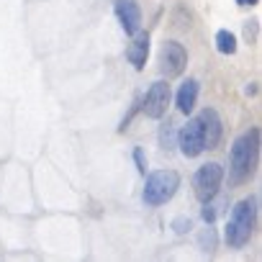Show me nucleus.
Listing matches in <instances>:
<instances>
[{
  "label": "nucleus",
  "mask_w": 262,
  "mask_h": 262,
  "mask_svg": "<svg viewBox=\"0 0 262 262\" xmlns=\"http://www.w3.org/2000/svg\"><path fill=\"white\" fill-rule=\"evenodd\" d=\"M147 54H149V34H134V41L128 44L126 57L137 70H144L147 64Z\"/></svg>",
  "instance_id": "nucleus-10"
},
{
  "label": "nucleus",
  "mask_w": 262,
  "mask_h": 262,
  "mask_svg": "<svg viewBox=\"0 0 262 262\" xmlns=\"http://www.w3.org/2000/svg\"><path fill=\"white\" fill-rule=\"evenodd\" d=\"M178 147L185 157H198L201 152H206V144H203V128H201V121L198 116L190 118L183 131H180V137H178Z\"/></svg>",
  "instance_id": "nucleus-7"
},
{
  "label": "nucleus",
  "mask_w": 262,
  "mask_h": 262,
  "mask_svg": "<svg viewBox=\"0 0 262 262\" xmlns=\"http://www.w3.org/2000/svg\"><path fill=\"white\" fill-rule=\"evenodd\" d=\"M185 64H188V54H185L183 44L165 41L162 52H160V72L167 75V77H178V75H183Z\"/></svg>",
  "instance_id": "nucleus-6"
},
{
  "label": "nucleus",
  "mask_w": 262,
  "mask_h": 262,
  "mask_svg": "<svg viewBox=\"0 0 262 262\" xmlns=\"http://www.w3.org/2000/svg\"><path fill=\"white\" fill-rule=\"evenodd\" d=\"M213 219H216V208L211 206V201H206V208H203V221H206V224H211Z\"/></svg>",
  "instance_id": "nucleus-16"
},
{
  "label": "nucleus",
  "mask_w": 262,
  "mask_h": 262,
  "mask_svg": "<svg viewBox=\"0 0 262 262\" xmlns=\"http://www.w3.org/2000/svg\"><path fill=\"white\" fill-rule=\"evenodd\" d=\"M254 201H242L231 208V216H229V224H226V242L229 247L239 249L249 242L252 236V229H254Z\"/></svg>",
  "instance_id": "nucleus-2"
},
{
  "label": "nucleus",
  "mask_w": 262,
  "mask_h": 262,
  "mask_svg": "<svg viewBox=\"0 0 262 262\" xmlns=\"http://www.w3.org/2000/svg\"><path fill=\"white\" fill-rule=\"evenodd\" d=\"M134 162H137V170L142 172V175H147V162H144V152L137 147L134 149Z\"/></svg>",
  "instance_id": "nucleus-15"
},
{
  "label": "nucleus",
  "mask_w": 262,
  "mask_h": 262,
  "mask_svg": "<svg viewBox=\"0 0 262 262\" xmlns=\"http://www.w3.org/2000/svg\"><path fill=\"white\" fill-rule=\"evenodd\" d=\"M257 155H259V131L249 128L247 134H242L229 155V170H231V183H244L252 178L254 165H257Z\"/></svg>",
  "instance_id": "nucleus-1"
},
{
  "label": "nucleus",
  "mask_w": 262,
  "mask_h": 262,
  "mask_svg": "<svg viewBox=\"0 0 262 262\" xmlns=\"http://www.w3.org/2000/svg\"><path fill=\"white\" fill-rule=\"evenodd\" d=\"M180 188V175L175 170H157L147 175L144 183V203L147 206H162L167 203Z\"/></svg>",
  "instance_id": "nucleus-3"
},
{
  "label": "nucleus",
  "mask_w": 262,
  "mask_h": 262,
  "mask_svg": "<svg viewBox=\"0 0 262 262\" xmlns=\"http://www.w3.org/2000/svg\"><path fill=\"white\" fill-rule=\"evenodd\" d=\"M170 98H172L170 85H167L165 80H157V82L147 90V95H144V100H142L144 116H147V118H162L165 111H167V105H170Z\"/></svg>",
  "instance_id": "nucleus-5"
},
{
  "label": "nucleus",
  "mask_w": 262,
  "mask_h": 262,
  "mask_svg": "<svg viewBox=\"0 0 262 262\" xmlns=\"http://www.w3.org/2000/svg\"><path fill=\"white\" fill-rule=\"evenodd\" d=\"M201 247H203L206 252L216 249V234H213V229H208V231H203V234H201Z\"/></svg>",
  "instance_id": "nucleus-13"
},
{
  "label": "nucleus",
  "mask_w": 262,
  "mask_h": 262,
  "mask_svg": "<svg viewBox=\"0 0 262 262\" xmlns=\"http://www.w3.org/2000/svg\"><path fill=\"white\" fill-rule=\"evenodd\" d=\"M195 100H198V82L195 80H185L178 90V111L180 113H190L195 108Z\"/></svg>",
  "instance_id": "nucleus-11"
},
{
  "label": "nucleus",
  "mask_w": 262,
  "mask_h": 262,
  "mask_svg": "<svg viewBox=\"0 0 262 262\" xmlns=\"http://www.w3.org/2000/svg\"><path fill=\"white\" fill-rule=\"evenodd\" d=\"M116 16H118V21H121V26H123L126 34L134 36L139 31V26H142V11H139V6L134 3V0H116Z\"/></svg>",
  "instance_id": "nucleus-9"
},
{
  "label": "nucleus",
  "mask_w": 262,
  "mask_h": 262,
  "mask_svg": "<svg viewBox=\"0 0 262 262\" xmlns=\"http://www.w3.org/2000/svg\"><path fill=\"white\" fill-rule=\"evenodd\" d=\"M190 226H193V224H190V219H185V216H180V219H175V221H172V229H175L178 234H185Z\"/></svg>",
  "instance_id": "nucleus-14"
},
{
  "label": "nucleus",
  "mask_w": 262,
  "mask_h": 262,
  "mask_svg": "<svg viewBox=\"0 0 262 262\" xmlns=\"http://www.w3.org/2000/svg\"><path fill=\"white\" fill-rule=\"evenodd\" d=\"M216 49H219L221 54H234V52H236V36H234L231 31L221 29V31L216 34Z\"/></svg>",
  "instance_id": "nucleus-12"
},
{
  "label": "nucleus",
  "mask_w": 262,
  "mask_h": 262,
  "mask_svg": "<svg viewBox=\"0 0 262 262\" xmlns=\"http://www.w3.org/2000/svg\"><path fill=\"white\" fill-rule=\"evenodd\" d=\"M236 3H239V6H257L259 0H236Z\"/></svg>",
  "instance_id": "nucleus-17"
},
{
  "label": "nucleus",
  "mask_w": 262,
  "mask_h": 262,
  "mask_svg": "<svg viewBox=\"0 0 262 262\" xmlns=\"http://www.w3.org/2000/svg\"><path fill=\"white\" fill-rule=\"evenodd\" d=\"M201 128H203V144L206 149H216V144L221 142V134H224V126H221V118L213 108H203L201 116Z\"/></svg>",
  "instance_id": "nucleus-8"
},
{
  "label": "nucleus",
  "mask_w": 262,
  "mask_h": 262,
  "mask_svg": "<svg viewBox=\"0 0 262 262\" xmlns=\"http://www.w3.org/2000/svg\"><path fill=\"white\" fill-rule=\"evenodd\" d=\"M221 180H224V167L219 162H208L203 167H198L195 178H193V190H195V198L201 203L206 201H213V195L219 193L221 188Z\"/></svg>",
  "instance_id": "nucleus-4"
}]
</instances>
